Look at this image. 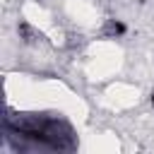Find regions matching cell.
<instances>
[{
  "label": "cell",
  "mask_w": 154,
  "mask_h": 154,
  "mask_svg": "<svg viewBox=\"0 0 154 154\" xmlns=\"http://www.w3.org/2000/svg\"><path fill=\"white\" fill-rule=\"evenodd\" d=\"M152 106H154V91H152Z\"/></svg>",
  "instance_id": "cell-3"
},
{
  "label": "cell",
  "mask_w": 154,
  "mask_h": 154,
  "mask_svg": "<svg viewBox=\"0 0 154 154\" xmlns=\"http://www.w3.org/2000/svg\"><path fill=\"white\" fill-rule=\"evenodd\" d=\"M19 36H22V41H26V43H31V41L41 38V34H36L29 24H19Z\"/></svg>",
  "instance_id": "cell-2"
},
{
  "label": "cell",
  "mask_w": 154,
  "mask_h": 154,
  "mask_svg": "<svg viewBox=\"0 0 154 154\" xmlns=\"http://www.w3.org/2000/svg\"><path fill=\"white\" fill-rule=\"evenodd\" d=\"M123 34H125V24H123L120 19H108V22H106V26H103V36L116 38V36H123Z\"/></svg>",
  "instance_id": "cell-1"
}]
</instances>
